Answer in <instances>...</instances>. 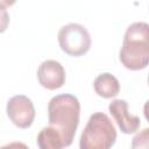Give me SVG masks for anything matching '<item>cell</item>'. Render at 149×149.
<instances>
[{"label": "cell", "instance_id": "obj_1", "mask_svg": "<svg viewBox=\"0 0 149 149\" xmlns=\"http://www.w3.org/2000/svg\"><path fill=\"white\" fill-rule=\"evenodd\" d=\"M80 104L72 94H58L49 101L48 120L49 126L54 127L62 135L65 147H69L74 137L79 125Z\"/></svg>", "mask_w": 149, "mask_h": 149}, {"label": "cell", "instance_id": "obj_2", "mask_svg": "<svg viewBox=\"0 0 149 149\" xmlns=\"http://www.w3.org/2000/svg\"><path fill=\"white\" fill-rule=\"evenodd\" d=\"M120 62L132 71L146 69L149 63V26L146 22L132 23L123 37Z\"/></svg>", "mask_w": 149, "mask_h": 149}, {"label": "cell", "instance_id": "obj_3", "mask_svg": "<svg viewBox=\"0 0 149 149\" xmlns=\"http://www.w3.org/2000/svg\"><path fill=\"white\" fill-rule=\"evenodd\" d=\"M116 140V130L111 119L101 112L93 113L85 126L79 147L80 149H108Z\"/></svg>", "mask_w": 149, "mask_h": 149}, {"label": "cell", "instance_id": "obj_4", "mask_svg": "<svg viewBox=\"0 0 149 149\" xmlns=\"http://www.w3.org/2000/svg\"><path fill=\"white\" fill-rule=\"evenodd\" d=\"M61 49L72 57L85 55L91 47V36L87 29L79 23H69L58 31Z\"/></svg>", "mask_w": 149, "mask_h": 149}, {"label": "cell", "instance_id": "obj_5", "mask_svg": "<svg viewBox=\"0 0 149 149\" xmlns=\"http://www.w3.org/2000/svg\"><path fill=\"white\" fill-rule=\"evenodd\" d=\"M7 115L19 128L26 129L33 125L35 119V107L33 101L26 95H14L7 102Z\"/></svg>", "mask_w": 149, "mask_h": 149}, {"label": "cell", "instance_id": "obj_6", "mask_svg": "<svg viewBox=\"0 0 149 149\" xmlns=\"http://www.w3.org/2000/svg\"><path fill=\"white\" fill-rule=\"evenodd\" d=\"M38 83L47 90H57L65 83V70L63 65L54 59L41 63L37 70Z\"/></svg>", "mask_w": 149, "mask_h": 149}, {"label": "cell", "instance_id": "obj_7", "mask_svg": "<svg viewBox=\"0 0 149 149\" xmlns=\"http://www.w3.org/2000/svg\"><path fill=\"white\" fill-rule=\"evenodd\" d=\"M108 109L123 134H133L139 129L141 125V120L137 115H133L129 113L128 104L126 100L122 99L113 100L109 104Z\"/></svg>", "mask_w": 149, "mask_h": 149}, {"label": "cell", "instance_id": "obj_8", "mask_svg": "<svg viewBox=\"0 0 149 149\" xmlns=\"http://www.w3.org/2000/svg\"><path fill=\"white\" fill-rule=\"evenodd\" d=\"M94 91L99 97H102L105 99L114 98L120 92V84L119 80L111 73H101L99 74L93 83Z\"/></svg>", "mask_w": 149, "mask_h": 149}, {"label": "cell", "instance_id": "obj_9", "mask_svg": "<svg viewBox=\"0 0 149 149\" xmlns=\"http://www.w3.org/2000/svg\"><path fill=\"white\" fill-rule=\"evenodd\" d=\"M37 146L41 149H61L65 147L64 140L54 127H44L37 135Z\"/></svg>", "mask_w": 149, "mask_h": 149}, {"label": "cell", "instance_id": "obj_10", "mask_svg": "<svg viewBox=\"0 0 149 149\" xmlns=\"http://www.w3.org/2000/svg\"><path fill=\"white\" fill-rule=\"evenodd\" d=\"M9 24V14L7 9L0 6V34L3 33Z\"/></svg>", "mask_w": 149, "mask_h": 149}, {"label": "cell", "instance_id": "obj_11", "mask_svg": "<svg viewBox=\"0 0 149 149\" xmlns=\"http://www.w3.org/2000/svg\"><path fill=\"white\" fill-rule=\"evenodd\" d=\"M15 2H16V0H0V6L8 7V6H13Z\"/></svg>", "mask_w": 149, "mask_h": 149}]
</instances>
